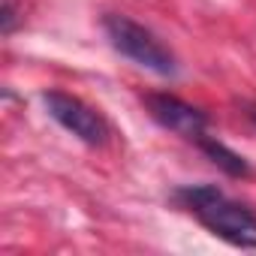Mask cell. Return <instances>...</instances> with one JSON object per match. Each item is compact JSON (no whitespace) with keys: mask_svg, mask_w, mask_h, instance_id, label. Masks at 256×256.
<instances>
[{"mask_svg":"<svg viewBox=\"0 0 256 256\" xmlns=\"http://www.w3.org/2000/svg\"><path fill=\"white\" fill-rule=\"evenodd\" d=\"M42 106H46L52 120H58L66 133H72L76 139H82L90 148H102L108 142V136H112L106 118L94 106H88L84 100H78V96H72L66 90H46Z\"/></svg>","mask_w":256,"mask_h":256,"instance_id":"3957f363","label":"cell"},{"mask_svg":"<svg viewBox=\"0 0 256 256\" xmlns=\"http://www.w3.org/2000/svg\"><path fill=\"white\" fill-rule=\"evenodd\" d=\"M0 22H4V34H12V28H16V6H12V0H4V16H0Z\"/></svg>","mask_w":256,"mask_h":256,"instance_id":"8992f818","label":"cell"},{"mask_svg":"<svg viewBox=\"0 0 256 256\" xmlns=\"http://www.w3.org/2000/svg\"><path fill=\"white\" fill-rule=\"evenodd\" d=\"M175 199L181 202V208H187L211 235L223 238L232 247H244V250H256V214L235 202L232 196H226L220 187L214 184H193V187H181L175 193Z\"/></svg>","mask_w":256,"mask_h":256,"instance_id":"6da1fadb","label":"cell"},{"mask_svg":"<svg viewBox=\"0 0 256 256\" xmlns=\"http://www.w3.org/2000/svg\"><path fill=\"white\" fill-rule=\"evenodd\" d=\"M145 106H148V114L160 126H166L169 133H175L193 145H199L208 136V114L202 108L172 96V94H148Z\"/></svg>","mask_w":256,"mask_h":256,"instance_id":"277c9868","label":"cell"},{"mask_svg":"<svg viewBox=\"0 0 256 256\" xmlns=\"http://www.w3.org/2000/svg\"><path fill=\"white\" fill-rule=\"evenodd\" d=\"M247 114H250V118L256 120V106H250V112H247Z\"/></svg>","mask_w":256,"mask_h":256,"instance_id":"52a82bcc","label":"cell"},{"mask_svg":"<svg viewBox=\"0 0 256 256\" xmlns=\"http://www.w3.org/2000/svg\"><path fill=\"white\" fill-rule=\"evenodd\" d=\"M196 148H199V151H202V154L214 163V166H220L226 175H232V178H247V175H250L247 160H244L241 154H235L232 148H226L217 136H211V133H208V136H205Z\"/></svg>","mask_w":256,"mask_h":256,"instance_id":"5b68a950","label":"cell"},{"mask_svg":"<svg viewBox=\"0 0 256 256\" xmlns=\"http://www.w3.org/2000/svg\"><path fill=\"white\" fill-rule=\"evenodd\" d=\"M102 30L112 42L114 52H120L126 60H133L157 76H175L178 72V60L175 54L169 52V46H163L157 40L154 30H148L145 24H139L136 18L130 16H118V12H108L102 18Z\"/></svg>","mask_w":256,"mask_h":256,"instance_id":"7a4b0ae2","label":"cell"}]
</instances>
